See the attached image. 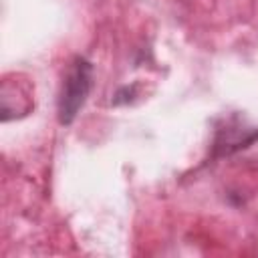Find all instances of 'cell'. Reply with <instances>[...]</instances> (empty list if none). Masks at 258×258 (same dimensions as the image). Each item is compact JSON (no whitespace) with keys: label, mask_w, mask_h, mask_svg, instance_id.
<instances>
[{"label":"cell","mask_w":258,"mask_h":258,"mask_svg":"<svg viewBox=\"0 0 258 258\" xmlns=\"http://www.w3.org/2000/svg\"><path fill=\"white\" fill-rule=\"evenodd\" d=\"M91 87H93V64L85 56H75L67 67L58 91L56 113L60 125H71L77 119L79 111L87 103Z\"/></svg>","instance_id":"1"}]
</instances>
